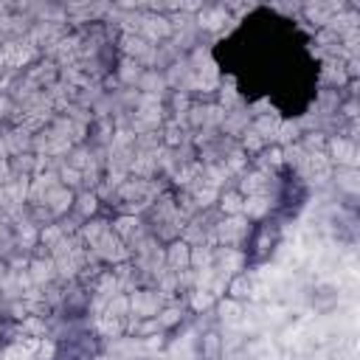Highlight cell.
Returning a JSON list of instances; mask_svg holds the SVG:
<instances>
[{"instance_id": "7", "label": "cell", "mask_w": 360, "mask_h": 360, "mask_svg": "<svg viewBox=\"0 0 360 360\" xmlns=\"http://www.w3.org/2000/svg\"><path fill=\"white\" fill-rule=\"evenodd\" d=\"M56 354H59L56 340L39 338V346H37V352H34V360H56Z\"/></svg>"}, {"instance_id": "3", "label": "cell", "mask_w": 360, "mask_h": 360, "mask_svg": "<svg viewBox=\"0 0 360 360\" xmlns=\"http://www.w3.org/2000/svg\"><path fill=\"white\" fill-rule=\"evenodd\" d=\"M217 205H219V211H222L225 217H239V214L248 208V197H245L242 188H225V191L219 194Z\"/></svg>"}, {"instance_id": "10", "label": "cell", "mask_w": 360, "mask_h": 360, "mask_svg": "<svg viewBox=\"0 0 360 360\" xmlns=\"http://www.w3.org/2000/svg\"><path fill=\"white\" fill-rule=\"evenodd\" d=\"M132 225H135V219H132V217H118V219H115V225H112V228H115V231H118V233H121V236H127V233H129V231H132Z\"/></svg>"}, {"instance_id": "9", "label": "cell", "mask_w": 360, "mask_h": 360, "mask_svg": "<svg viewBox=\"0 0 360 360\" xmlns=\"http://www.w3.org/2000/svg\"><path fill=\"white\" fill-rule=\"evenodd\" d=\"M239 309H242V304H236V301H228V298H219V301H217V312H219V318H236Z\"/></svg>"}, {"instance_id": "6", "label": "cell", "mask_w": 360, "mask_h": 360, "mask_svg": "<svg viewBox=\"0 0 360 360\" xmlns=\"http://www.w3.org/2000/svg\"><path fill=\"white\" fill-rule=\"evenodd\" d=\"M73 208L79 211V217H82V219H87V217H93V214L98 211V197H96L93 191L76 194V202H73Z\"/></svg>"}, {"instance_id": "2", "label": "cell", "mask_w": 360, "mask_h": 360, "mask_svg": "<svg viewBox=\"0 0 360 360\" xmlns=\"http://www.w3.org/2000/svg\"><path fill=\"white\" fill-rule=\"evenodd\" d=\"M250 295H253V278H250V273L239 270V273H233V276L225 281V298H228V301L245 304Z\"/></svg>"}, {"instance_id": "8", "label": "cell", "mask_w": 360, "mask_h": 360, "mask_svg": "<svg viewBox=\"0 0 360 360\" xmlns=\"http://www.w3.org/2000/svg\"><path fill=\"white\" fill-rule=\"evenodd\" d=\"M262 158H264V163H270L273 169L284 166V149H281V143H270V146H264Z\"/></svg>"}, {"instance_id": "1", "label": "cell", "mask_w": 360, "mask_h": 360, "mask_svg": "<svg viewBox=\"0 0 360 360\" xmlns=\"http://www.w3.org/2000/svg\"><path fill=\"white\" fill-rule=\"evenodd\" d=\"M194 262V248L186 239H172L166 245V264L172 270H188Z\"/></svg>"}, {"instance_id": "5", "label": "cell", "mask_w": 360, "mask_h": 360, "mask_svg": "<svg viewBox=\"0 0 360 360\" xmlns=\"http://www.w3.org/2000/svg\"><path fill=\"white\" fill-rule=\"evenodd\" d=\"M155 321H158V326L166 332V329H174L180 321H183V307H177V304H166L158 315H155Z\"/></svg>"}, {"instance_id": "4", "label": "cell", "mask_w": 360, "mask_h": 360, "mask_svg": "<svg viewBox=\"0 0 360 360\" xmlns=\"http://www.w3.org/2000/svg\"><path fill=\"white\" fill-rule=\"evenodd\" d=\"M222 349H225V343H222V335H219V329H205L202 335H200V354H202V360H219L222 357Z\"/></svg>"}]
</instances>
